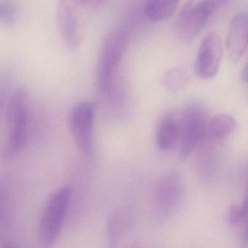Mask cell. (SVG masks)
Listing matches in <instances>:
<instances>
[{
  "label": "cell",
  "instance_id": "obj_2",
  "mask_svg": "<svg viewBox=\"0 0 248 248\" xmlns=\"http://www.w3.org/2000/svg\"><path fill=\"white\" fill-rule=\"evenodd\" d=\"M127 34L117 30L106 40L98 65V87L103 95H108L114 87L117 68L125 50Z\"/></svg>",
  "mask_w": 248,
  "mask_h": 248
},
{
  "label": "cell",
  "instance_id": "obj_21",
  "mask_svg": "<svg viewBox=\"0 0 248 248\" xmlns=\"http://www.w3.org/2000/svg\"><path fill=\"white\" fill-rule=\"evenodd\" d=\"M245 236L248 239V225L247 226L246 229H245Z\"/></svg>",
  "mask_w": 248,
  "mask_h": 248
},
{
  "label": "cell",
  "instance_id": "obj_22",
  "mask_svg": "<svg viewBox=\"0 0 248 248\" xmlns=\"http://www.w3.org/2000/svg\"><path fill=\"white\" fill-rule=\"evenodd\" d=\"M137 248V247H134V248Z\"/></svg>",
  "mask_w": 248,
  "mask_h": 248
},
{
  "label": "cell",
  "instance_id": "obj_14",
  "mask_svg": "<svg viewBox=\"0 0 248 248\" xmlns=\"http://www.w3.org/2000/svg\"><path fill=\"white\" fill-rule=\"evenodd\" d=\"M178 4L173 0H151L145 5V16L152 22L164 21L175 14Z\"/></svg>",
  "mask_w": 248,
  "mask_h": 248
},
{
  "label": "cell",
  "instance_id": "obj_16",
  "mask_svg": "<svg viewBox=\"0 0 248 248\" xmlns=\"http://www.w3.org/2000/svg\"><path fill=\"white\" fill-rule=\"evenodd\" d=\"M245 212L241 204H233L229 207L226 214V222L229 225L235 226L245 220L246 217Z\"/></svg>",
  "mask_w": 248,
  "mask_h": 248
},
{
  "label": "cell",
  "instance_id": "obj_1",
  "mask_svg": "<svg viewBox=\"0 0 248 248\" xmlns=\"http://www.w3.org/2000/svg\"><path fill=\"white\" fill-rule=\"evenodd\" d=\"M72 197V188L63 186L46 201L38 225V243L40 248H52L63 227Z\"/></svg>",
  "mask_w": 248,
  "mask_h": 248
},
{
  "label": "cell",
  "instance_id": "obj_20",
  "mask_svg": "<svg viewBox=\"0 0 248 248\" xmlns=\"http://www.w3.org/2000/svg\"><path fill=\"white\" fill-rule=\"evenodd\" d=\"M2 248H19L18 247H17L16 245H14V244L8 243L5 244Z\"/></svg>",
  "mask_w": 248,
  "mask_h": 248
},
{
  "label": "cell",
  "instance_id": "obj_10",
  "mask_svg": "<svg viewBox=\"0 0 248 248\" xmlns=\"http://www.w3.org/2000/svg\"><path fill=\"white\" fill-rule=\"evenodd\" d=\"M56 19L65 44L71 50H75L79 44V28L75 11L69 2H59L56 11Z\"/></svg>",
  "mask_w": 248,
  "mask_h": 248
},
{
  "label": "cell",
  "instance_id": "obj_8",
  "mask_svg": "<svg viewBox=\"0 0 248 248\" xmlns=\"http://www.w3.org/2000/svg\"><path fill=\"white\" fill-rule=\"evenodd\" d=\"M182 183L176 172L162 176L154 187L153 204L155 211L167 215L176 207L182 196Z\"/></svg>",
  "mask_w": 248,
  "mask_h": 248
},
{
  "label": "cell",
  "instance_id": "obj_11",
  "mask_svg": "<svg viewBox=\"0 0 248 248\" xmlns=\"http://www.w3.org/2000/svg\"><path fill=\"white\" fill-rule=\"evenodd\" d=\"M181 115L174 111L166 113L156 127V146L162 151L171 150L181 139Z\"/></svg>",
  "mask_w": 248,
  "mask_h": 248
},
{
  "label": "cell",
  "instance_id": "obj_4",
  "mask_svg": "<svg viewBox=\"0 0 248 248\" xmlns=\"http://www.w3.org/2000/svg\"><path fill=\"white\" fill-rule=\"evenodd\" d=\"M179 156L186 159L201 143L207 134V114L200 104H190L181 116Z\"/></svg>",
  "mask_w": 248,
  "mask_h": 248
},
{
  "label": "cell",
  "instance_id": "obj_12",
  "mask_svg": "<svg viewBox=\"0 0 248 248\" xmlns=\"http://www.w3.org/2000/svg\"><path fill=\"white\" fill-rule=\"evenodd\" d=\"M133 221V215L127 209L117 210L109 216L106 227L108 242L107 248H117V242L121 236L131 227Z\"/></svg>",
  "mask_w": 248,
  "mask_h": 248
},
{
  "label": "cell",
  "instance_id": "obj_3",
  "mask_svg": "<svg viewBox=\"0 0 248 248\" xmlns=\"http://www.w3.org/2000/svg\"><path fill=\"white\" fill-rule=\"evenodd\" d=\"M29 100L27 93L18 90L14 93L8 112V140L4 155L11 156L18 153L25 146L28 126Z\"/></svg>",
  "mask_w": 248,
  "mask_h": 248
},
{
  "label": "cell",
  "instance_id": "obj_5",
  "mask_svg": "<svg viewBox=\"0 0 248 248\" xmlns=\"http://www.w3.org/2000/svg\"><path fill=\"white\" fill-rule=\"evenodd\" d=\"M217 6L214 1H190L183 6L176 20L181 40L191 42L201 32Z\"/></svg>",
  "mask_w": 248,
  "mask_h": 248
},
{
  "label": "cell",
  "instance_id": "obj_15",
  "mask_svg": "<svg viewBox=\"0 0 248 248\" xmlns=\"http://www.w3.org/2000/svg\"><path fill=\"white\" fill-rule=\"evenodd\" d=\"M165 86L172 91L178 90L185 86L187 82L186 75L180 69H172L165 76L164 79Z\"/></svg>",
  "mask_w": 248,
  "mask_h": 248
},
{
  "label": "cell",
  "instance_id": "obj_6",
  "mask_svg": "<svg viewBox=\"0 0 248 248\" xmlns=\"http://www.w3.org/2000/svg\"><path fill=\"white\" fill-rule=\"evenodd\" d=\"M96 105L91 101L77 104L70 114L69 127L75 144L81 152L91 155L93 145V127Z\"/></svg>",
  "mask_w": 248,
  "mask_h": 248
},
{
  "label": "cell",
  "instance_id": "obj_9",
  "mask_svg": "<svg viewBox=\"0 0 248 248\" xmlns=\"http://www.w3.org/2000/svg\"><path fill=\"white\" fill-rule=\"evenodd\" d=\"M248 47V15L238 14L229 24L226 37V48L233 60L240 59Z\"/></svg>",
  "mask_w": 248,
  "mask_h": 248
},
{
  "label": "cell",
  "instance_id": "obj_18",
  "mask_svg": "<svg viewBox=\"0 0 248 248\" xmlns=\"http://www.w3.org/2000/svg\"><path fill=\"white\" fill-rule=\"evenodd\" d=\"M242 209H243L244 212H245V215L247 217L248 216V185H247L246 190H245V196H244L243 202L242 204H241Z\"/></svg>",
  "mask_w": 248,
  "mask_h": 248
},
{
  "label": "cell",
  "instance_id": "obj_17",
  "mask_svg": "<svg viewBox=\"0 0 248 248\" xmlns=\"http://www.w3.org/2000/svg\"><path fill=\"white\" fill-rule=\"evenodd\" d=\"M0 18L5 21H12L15 18V9L14 5L8 1H2L0 3Z\"/></svg>",
  "mask_w": 248,
  "mask_h": 248
},
{
  "label": "cell",
  "instance_id": "obj_19",
  "mask_svg": "<svg viewBox=\"0 0 248 248\" xmlns=\"http://www.w3.org/2000/svg\"><path fill=\"white\" fill-rule=\"evenodd\" d=\"M242 78L243 81L248 83V62L245 67L244 68L243 72L242 73Z\"/></svg>",
  "mask_w": 248,
  "mask_h": 248
},
{
  "label": "cell",
  "instance_id": "obj_7",
  "mask_svg": "<svg viewBox=\"0 0 248 248\" xmlns=\"http://www.w3.org/2000/svg\"><path fill=\"white\" fill-rule=\"evenodd\" d=\"M222 57V41L217 32L212 31L203 39L195 62V72L202 79L217 74Z\"/></svg>",
  "mask_w": 248,
  "mask_h": 248
},
{
  "label": "cell",
  "instance_id": "obj_13",
  "mask_svg": "<svg viewBox=\"0 0 248 248\" xmlns=\"http://www.w3.org/2000/svg\"><path fill=\"white\" fill-rule=\"evenodd\" d=\"M236 122L229 114H220L208 122L207 134L212 140H220L232 134L236 128Z\"/></svg>",
  "mask_w": 248,
  "mask_h": 248
}]
</instances>
